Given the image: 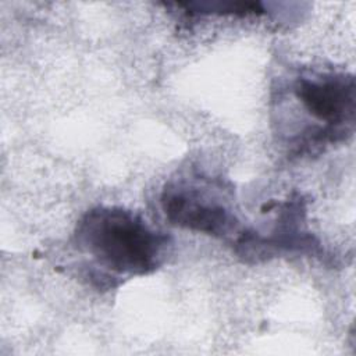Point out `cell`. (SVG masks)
Returning <instances> with one entry per match:
<instances>
[{"instance_id":"obj_1","label":"cell","mask_w":356,"mask_h":356,"mask_svg":"<svg viewBox=\"0 0 356 356\" xmlns=\"http://www.w3.org/2000/svg\"><path fill=\"white\" fill-rule=\"evenodd\" d=\"M75 245L93 261L120 275L153 273L165 259L171 239L146 220L122 207L99 206L83 214Z\"/></svg>"},{"instance_id":"obj_4","label":"cell","mask_w":356,"mask_h":356,"mask_svg":"<svg viewBox=\"0 0 356 356\" xmlns=\"http://www.w3.org/2000/svg\"><path fill=\"white\" fill-rule=\"evenodd\" d=\"M199 14H254L261 13L260 3H249V1H204V3H185L178 4Z\"/></svg>"},{"instance_id":"obj_3","label":"cell","mask_w":356,"mask_h":356,"mask_svg":"<svg viewBox=\"0 0 356 356\" xmlns=\"http://www.w3.org/2000/svg\"><path fill=\"white\" fill-rule=\"evenodd\" d=\"M161 206L171 224L192 231L224 236L236 225V218L225 203L209 193L204 186L168 184L161 196Z\"/></svg>"},{"instance_id":"obj_2","label":"cell","mask_w":356,"mask_h":356,"mask_svg":"<svg viewBox=\"0 0 356 356\" xmlns=\"http://www.w3.org/2000/svg\"><path fill=\"white\" fill-rule=\"evenodd\" d=\"M355 78L346 74H316L299 76L293 92L306 111L324 121L328 131L339 140L353 131Z\"/></svg>"}]
</instances>
